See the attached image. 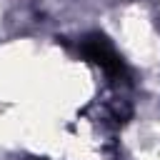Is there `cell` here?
<instances>
[{"instance_id":"cell-1","label":"cell","mask_w":160,"mask_h":160,"mask_svg":"<svg viewBox=\"0 0 160 160\" xmlns=\"http://www.w3.org/2000/svg\"><path fill=\"white\" fill-rule=\"evenodd\" d=\"M80 52L85 60L95 62L98 68H102L110 78H128V65L120 58V52L112 48V42L100 35V32H90L88 38L80 40Z\"/></svg>"},{"instance_id":"cell-2","label":"cell","mask_w":160,"mask_h":160,"mask_svg":"<svg viewBox=\"0 0 160 160\" xmlns=\"http://www.w3.org/2000/svg\"><path fill=\"white\" fill-rule=\"evenodd\" d=\"M32 160H45V158H32Z\"/></svg>"}]
</instances>
